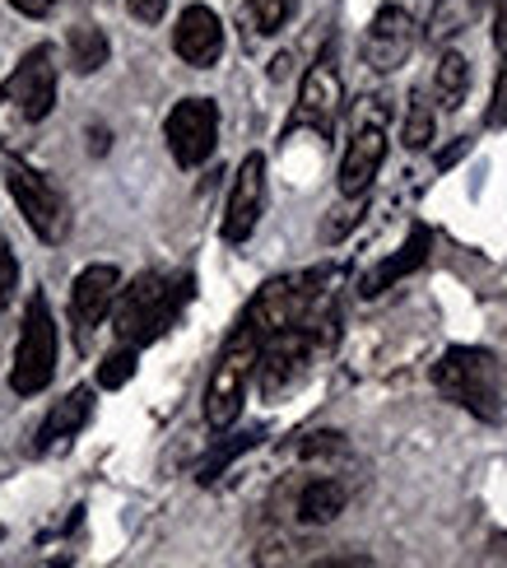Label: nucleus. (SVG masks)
I'll return each mask as SVG.
<instances>
[{"label":"nucleus","mask_w":507,"mask_h":568,"mask_svg":"<svg viewBox=\"0 0 507 568\" xmlns=\"http://www.w3.org/2000/svg\"><path fill=\"white\" fill-rule=\"evenodd\" d=\"M196 294L191 271L182 275H163V271H144L131 290H116V345H154L168 326L182 317V307Z\"/></svg>","instance_id":"nucleus-1"},{"label":"nucleus","mask_w":507,"mask_h":568,"mask_svg":"<svg viewBox=\"0 0 507 568\" xmlns=\"http://www.w3.org/2000/svg\"><path fill=\"white\" fill-rule=\"evenodd\" d=\"M57 108V61L52 47H33L23 61L10 70V80L0 84V145L19 150L38 122H47Z\"/></svg>","instance_id":"nucleus-2"},{"label":"nucleus","mask_w":507,"mask_h":568,"mask_svg":"<svg viewBox=\"0 0 507 568\" xmlns=\"http://www.w3.org/2000/svg\"><path fill=\"white\" fill-rule=\"evenodd\" d=\"M433 387L475 419H485V424L503 419V387H498V364L489 349L452 345L443 359L433 364Z\"/></svg>","instance_id":"nucleus-3"},{"label":"nucleus","mask_w":507,"mask_h":568,"mask_svg":"<svg viewBox=\"0 0 507 568\" xmlns=\"http://www.w3.org/2000/svg\"><path fill=\"white\" fill-rule=\"evenodd\" d=\"M256 354H261V336L252 326L237 322L229 331V341L220 349V364H214L210 383H205V424L210 429H229L243 415V396H247V383H252V368H256Z\"/></svg>","instance_id":"nucleus-4"},{"label":"nucleus","mask_w":507,"mask_h":568,"mask_svg":"<svg viewBox=\"0 0 507 568\" xmlns=\"http://www.w3.org/2000/svg\"><path fill=\"white\" fill-rule=\"evenodd\" d=\"M57 377V322H52V303L47 294H33L23 307V331L14 345V368H10V387L14 396H38L52 387Z\"/></svg>","instance_id":"nucleus-5"},{"label":"nucleus","mask_w":507,"mask_h":568,"mask_svg":"<svg viewBox=\"0 0 507 568\" xmlns=\"http://www.w3.org/2000/svg\"><path fill=\"white\" fill-rule=\"evenodd\" d=\"M6 186H10L14 205H19V215L29 220V229L38 233L42 243H61L65 233H70V205H65V196L38 169L10 159L6 163Z\"/></svg>","instance_id":"nucleus-6"},{"label":"nucleus","mask_w":507,"mask_h":568,"mask_svg":"<svg viewBox=\"0 0 507 568\" xmlns=\"http://www.w3.org/2000/svg\"><path fill=\"white\" fill-rule=\"evenodd\" d=\"M168 154L178 159V169H201V163L220 145V108L214 99H182L163 122Z\"/></svg>","instance_id":"nucleus-7"},{"label":"nucleus","mask_w":507,"mask_h":568,"mask_svg":"<svg viewBox=\"0 0 507 568\" xmlns=\"http://www.w3.org/2000/svg\"><path fill=\"white\" fill-rule=\"evenodd\" d=\"M261 210H265V159L247 154L243 169H237L233 186H229V205H224V243H247L256 224H261Z\"/></svg>","instance_id":"nucleus-8"},{"label":"nucleus","mask_w":507,"mask_h":568,"mask_svg":"<svg viewBox=\"0 0 507 568\" xmlns=\"http://www.w3.org/2000/svg\"><path fill=\"white\" fill-rule=\"evenodd\" d=\"M116 290H122V271L116 266H84L75 275V290H70V326H75V341L84 345L93 336V326H103V317L112 313Z\"/></svg>","instance_id":"nucleus-9"},{"label":"nucleus","mask_w":507,"mask_h":568,"mask_svg":"<svg viewBox=\"0 0 507 568\" xmlns=\"http://www.w3.org/2000/svg\"><path fill=\"white\" fill-rule=\"evenodd\" d=\"M415 52V23L400 6H382L368 23V38H364V61L386 75V70H400Z\"/></svg>","instance_id":"nucleus-10"},{"label":"nucleus","mask_w":507,"mask_h":568,"mask_svg":"<svg viewBox=\"0 0 507 568\" xmlns=\"http://www.w3.org/2000/svg\"><path fill=\"white\" fill-rule=\"evenodd\" d=\"M341 103H345V89H341V75H335L331 61H317L303 75V89H298V112H294V126H312L331 135L335 131V116H341Z\"/></svg>","instance_id":"nucleus-11"},{"label":"nucleus","mask_w":507,"mask_h":568,"mask_svg":"<svg viewBox=\"0 0 507 568\" xmlns=\"http://www.w3.org/2000/svg\"><path fill=\"white\" fill-rule=\"evenodd\" d=\"M173 47L186 65L210 70L214 61L224 57V23L210 6H186L178 14V29H173Z\"/></svg>","instance_id":"nucleus-12"},{"label":"nucleus","mask_w":507,"mask_h":568,"mask_svg":"<svg viewBox=\"0 0 507 568\" xmlns=\"http://www.w3.org/2000/svg\"><path fill=\"white\" fill-rule=\"evenodd\" d=\"M382 159H386V135L377 126H364L354 140H349V150L341 159V196L354 201V196H368V186L382 169Z\"/></svg>","instance_id":"nucleus-13"},{"label":"nucleus","mask_w":507,"mask_h":568,"mask_svg":"<svg viewBox=\"0 0 507 568\" xmlns=\"http://www.w3.org/2000/svg\"><path fill=\"white\" fill-rule=\"evenodd\" d=\"M428 252H433V233L424 229V224H415L409 229V239L400 243V252H392L382 266H373L368 275H364V284H358V294L364 298H377V294H386L396 280H405V275H415L424 262H428Z\"/></svg>","instance_id":"nucleus-14"},{"label":"nucleus","mask_w":507,"mask_h":568,"mask_svg":"<svg viewBox=\"0 0 507 568\" xmlns=\"http://www.w3.org/2000/svg\"><path fill=\"white\" fill-rule=\"evenodd\" d=\"M93 415V387H75V392H65L52 410H47V419L38 424V453H52V447L70 443Z\"/></svg>","instance_id":"nucleus-15"},{"label":"nucleus","mask_w":507,"mask_h":568,"mask_svg":"<svg viewBox=\"0 0 507 568\" xmlns=\"http://www.w3.org/2000/svg\"><path fill=\"white\" fill-rule=\"evenodd\" d=\"M345 504H349L345 485H341V480L317 476V480H307V485L298 489V499H294V517H298L303 527H326V523H335V517L345 513Z\"/></svg>","instance_id":"nucleus-16"},{"label":"nucleus","mask_w":507,"mask_h":568,"mask_svg":"<svg viewBox=\"0 0 507 568\" xmlns=\"http://www.w3.org/2000/svg\"><path fill=\"white\" fill-rule=\"evenodd\" d=\"M65 52H70V65H75V75H99V70L108 65V52L112 42L103 29H93V23H75L65 38Z\"/></svg>","instance_id":"nucleus-17"},{"label":"nucleus","mask_w":507,"mask_h":568,"mask_svg":"<svg viewBox=\"0 0 507 568\" xmlns=\"http://www.w3.org/2000/svg\"><path fill=\"white\" fill-rule=\"evenodd\" d=\"M433 93H438V103L447 112H456L466 103V93H470V61L462 52H447L443 65H438V75H433Z\"/></svg>","instance_id":"nucleus-18"},{"label":"nucleus","mask_w":507,"mask_h":568,"mask_svg":"<svg viewBox=\"0 0 507 568\" xmlns=\"http://www.w3.org/2000/svg\"><path fill=\"white\" fill-rule=\"evenodd\" d=\"M265 438V429H243V434H233L229 443H214V453L201 462V470H196V480L201 485H214V480H220L224 476V470L237 462V457H243V453H252V447Z\"/></svg>","instance_id":"nucleus-19"},{"label":"nucleus","mask_w":507,"mask_h":568,"mask_svg":"<svg viewBox=\"0 0 507 568\" xmlns=\"http://www.w3.org/2000/svg\"><path fill=\"white\" fill-rule=\"evenodd\" d=\"M433 131H438V116H433V108H428V93L415 89V93H409V112H405L400 145H405L409 154H419V150L433 145Z\"/></svg>","instance_id":"nucleus-20"},{"label":"nucleus","mask_w":507,"mask_h":568,"mask_svg":"<svg viewBox=\"0 0 507 568\" xmlns=\"http://www.w3.org/2000/svg\"><path fill=\"white\" fill-rule=\"evenodd\" d=\"M135 359H140V349H135V345H116L108 359L99 364V387H108V392L126 387L131 377H135Z\"/></svg>","instance_id":"nucleus-21"},{"label":"nucleus","mask_w":507,"mask_h":568,"mask_svg":"<svg viewBox=\"0 0 507 568\" xmlns=\"http://www.w3.org/2000/svg\"><path fill=\"white\" fill-rule=\"evenodd\" d=\"M479 0H438V10H433V38H452L456 29H466V23L475 19Z\"/></svg>","instance_id":"nucleus-22"},{"label":"nucleus","mask_w":507,"mask_h":568,"mask_svg":"<svg viewBox=\"0 0 507 568\" xmlns=\"http://www.w3.org/2000/svg\"><path fill=\"white\" fill-rule=\"evenodd\" d=\"M298 10V0H252V23H256V33H280L288 19H294Z\"/></svg>","instance_id":"nucleus-23"},{"label":"nucleus","mask_w":507,"mask_h":568,"mask_svg":"<svg viewBox=\"0 0 507 568\" xmlns=\"http://www.w3.org/2000/svg\"><path fill=\"white\" fill-rule=\"evenodd\" d=\"M485 126L489 131H503L507 126V52H503L498 75H494V99H489V112H485Z\"/></svg>","instance_id":"nucleus-24"},{"label":"nucleus","mask_w":507,"mask_h":568,"mask_svg":"<svg viewBox=\"0 0 507 568\" xmlns=\"http://www.w3.org/2000/svg\"><path fill=\"white\" fill-rule=\"evenodd\" d=\"M14 290H19V262H14L10 243H6V233H0V317H6Z\"/></svg>","instance_id":"nucleus-25"},{"label":"nucleus","mask_w":507,"mask_h":568,"mask_svg":"<svg viewBox=\"0 0 507 568\" xmlns=\"http://www.w3.org/2000/svg\"><path fill=\"white\" fill-rule=\"evenodd\" d=\"M341 434H307L303 443H298V453L303 457H322V453H341Z\"/></svg>","instance_id":"nucleus-26"},{"label":"nucleus","mask_w":507,"mask_h":568,"mask_svg":"<svg viewBox=\"0 0 507 568\" xmlns=\"http://www.w3.org/2000/svg\"><path fill=\"white\" fill-rule=\"evenodd\" d=\"M131 14H135L140 23H159V19L168 14V0H131Z\"/></svg>","instance_id":"nucleus-27"},{"label":"nucleus","mask_w":507,"mask_h":568,"mask_svg":"<svg viewBox=\"0 0 507 568\" xmlns=\"http://www.w3.org/2000/svg\"><path fill=\"white\" fill-rule=\"evenodd\" d=\"M61 6V0H14V10L19 14H29V19H42V14H52Z\"/></svg>","instance_id":"nucleus-28"}]
</instances>
